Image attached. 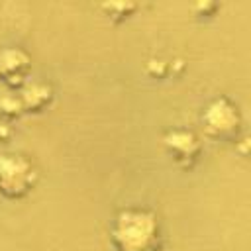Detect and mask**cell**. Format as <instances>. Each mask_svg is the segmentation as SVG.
Returning a JSON list of instances; mask_svg holds the SVG:
<instances>
[{
  "instance_id": "cell-1",
  "label": "cell",
  "mask_w": 251,
  "mask_h": 251,
  "mask_svg": "<svg viewBox=\"0 0 251 251\" xmlns=\"http://www.w3.org/2000/svg\"><path fill=\"white\" fill-rule=\"evenodd\" d=\"M116 251H159L161 227L155 214L145 210H124L112 226Z\"/></svg>"
},
{
  "instance_id": "cell-2",
  "label": "cell",
  "mask_w": 251,
  "mask_h": 251,
  "mask_svg": "<svg viewBox=\"0 0 251 251\" xmlns=\"http://www.w3.org/2000/svg\"><path fill=\"white\" fill-rule=\"evenodd\" d=\"M37 173L22 155H0V190L10 198H20L31 190Z\"/></svg>"
},
{
  "instance_id": "cell-3",
  "label": "cell",
  "mask_w": 251,
  "mask_h": 251,
  "mask_svg": "<svg viewBox=\"0 0 251 251\" xmlns=\"http://www.w3.org/2000/svg\"><path fill=\"white\" fill-rule=\"evenodd\" d=\"M204 122H206V129L216 137H226L237 127L235 110L224 100H218L208 108V112L204 114Z\"/></svg>"
},
{
  "instance_id": "cell-4",
  "label": "cell",
  "mask_w": 251,
  "mask_h": 251,
  "mask_svg": "<svg viewBox=\"0 0 251 251\" xmlns=\"http://www.w3.org/2000/svg\"><path fill=\"white\" fill-rule=\"evenodd\" d=\"M27 73V57L22 51H4L0 55V78L8 84H20Z\"/></svg>"
},
{
  "instance_id": "cell-5",
  "label": "cell",
  "mask_w": 251,
  "mask_h": 251,
  "mask_svg": "<svg viewBox=\"0 0 251 251\" xmlns=\"http://www.w3.org/2000/svg\"><path fill=\"white\" fill-rule=\"evenodd\" d=\"M167 141V147L171 149V153L175 155L176 161H194V157L198 155V143L194 139L192 133H186V131H175V133H169L165 137Z\"/></svg>"
}]
</instances>
